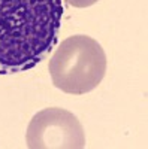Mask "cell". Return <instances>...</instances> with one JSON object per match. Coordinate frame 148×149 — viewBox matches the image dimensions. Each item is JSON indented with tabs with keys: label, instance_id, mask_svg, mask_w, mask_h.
<instances>
[{
	"label": "cell",
	"instance_id": "1",
	"mask_svg": "<svg viewBox=\"0 0 148 149\" xmlns=\"http://www.w3.org/2000/svg\"><path fill=\"white\" fill-rule=\"evenodd\" d=\"M61 0H0V74L26 72L53 51Z\"/></svg>",
	"mask_w": 148,
	"mask_h": 149
},
{
	"label": "cell",
	"instance_id": "2",
	"mask_svg": "<svg viewBox=\"0 0 148 149\" xmlns=\"http://www.w3.org/2000/svg\"><path fill=\"white\" fill-rule=\"evenodd\" d=\"M55 88L72 95H82L97 88L106 73V54L97 40L85 34L60 42L48 63Z\"/></svg>",
	"mask_w": 148,
	"mask_h": 149
},
{
	"label": "cell",
	"instance_id": "3",
	"mask_svg": "<svg viewBox=\"0 0 148 149\" xmlns=\"http://www.w3.org/2000/svg\"><path fill=\"white\" fill-rule=\"evenodd\" d=\"M26 142L30 149H81L85 146V134L72 112L46 107L32 118Z\"/></svg>",
	"mask_w": 148,
	"mask_h": 149
},
{
	"label": "cell",
	"instance_id": "4",
	"mask_svg": "<svg viewBox=\"0 0 148 149\" xmlns=\"http://www.w3.org/2000/svg\"><path fill=\"white\" fill-rule=\"evenodd\" d=\"M65 2L73 8H88V6H93L94 3H97L99 0H65Z\"/></svg>",
	"mask_w": 148,
	"mask_h": 149
}]
</instances>
